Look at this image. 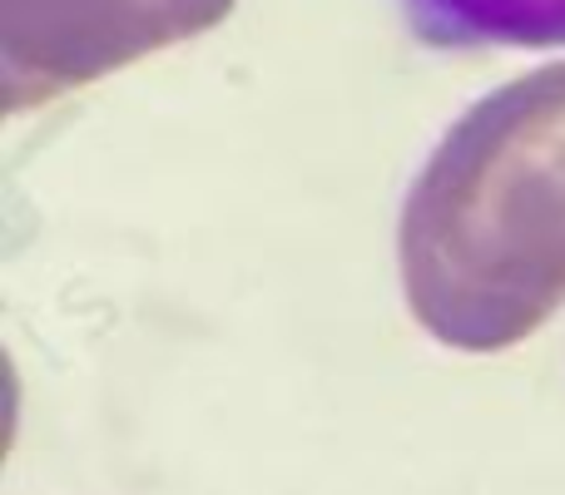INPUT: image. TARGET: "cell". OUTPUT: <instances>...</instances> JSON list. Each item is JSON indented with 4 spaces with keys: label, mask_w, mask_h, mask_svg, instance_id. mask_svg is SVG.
I'll use <instances>...</instances> for the list:
<instances>
[{
    "label": "cell",
    "mask_w": 565,
    "mask_h": 495,
    "mask_svg": "<svg viewBox=\"0 0 565 495\" xmlns=\"http://www.w3.org/2000/svg\"><path fill=\"white\" fill-rule=\"evenodd\" d=\"M422 40L447 50L565 45V0H392Z\"/></svg>",
    "instance_id": "cell-1"
}]
</instances>
